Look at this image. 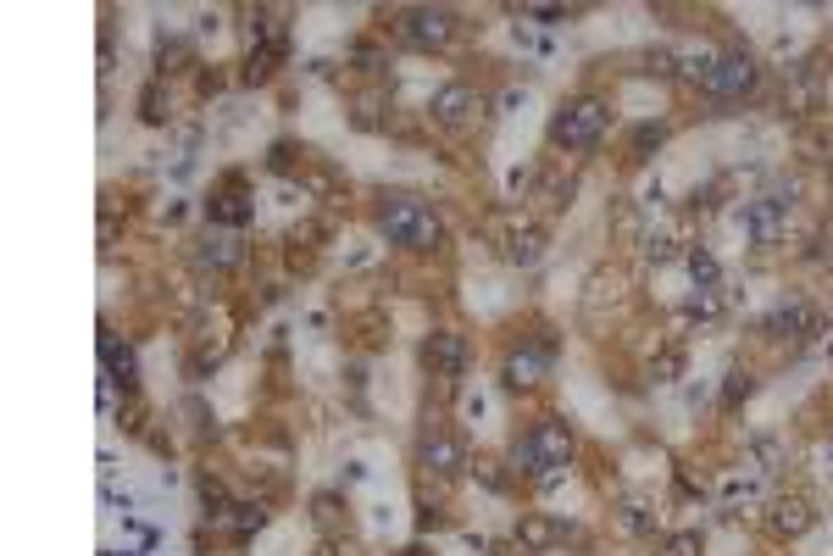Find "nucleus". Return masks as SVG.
Returning a JSON list of instances; mask_svg holds the SVG:
<instances>
[{"label": "nucleus", "mask_w": 833, "mask_h": 556, "mask_svg": "<svg viewBox=\"0 0 833 556\" xmlns=\"http://www.w3.org/2000/svg\"><path fill=\"white\" fill-rule=\"evenodd\" d=\"M378 235L389 245H406V251H433L439 240H445V223H439V212L422 195L395 190V195H383V206H378Z\"/></svg>", "instance_id": "obj_1"}, {"label": "nucleus", "mask_w": 833, "mask_h": 556, "mask_svg": "<svg viewBox=\"0 0 833 556\" xmlns=\"http://www.w3.org/2000/svg\"><path fill=\"white\" fill-rule=\"evenodd\" d=\"M606 128H611V106H606L601 96H572V101H561L556 117H551V146L583 156V151H595L601 139H606Z\"/></svg>", "instance_id": "obj_2"}, {"label": "nucleus", "mask_w": 833, "mask_h": 556, "mask_svg": "<svg viewBox=\"0 0 833 556\" xmlns=\"http://www.w3.org/2000/svg\"><path fill=\"white\" fill-rule=\"evenodd\" d=\"M395 34L412 45V51H445V45L456 39V12L445 7H412L395 17Z\"/></svg>", "instance_id": "obj_3"}, {"label": "nucleus", "mask_w": 833, "mask_h": 556, "mask_svg": "<svg viewBox=\"0 0 833 556\" xmlns=\"http://www.w3.org/2000/svg\"><path fill=\"white\" fill-rule=\"evenodd\" d=\"M756 84H761V67H756L750 51H722V56H717V73H711V84H706V96H711V101H745Z\"/></svg>", "instance_id": "obj_4"}, {"label": "nucleus", "mask_w": 833, "mask_h": 556, "mask_svg": "<svg viewBox=\"0 0 833 556\" xmlns=\"http://www.w3.org/2000/svg\"><path fill=\"white\" fill-rule=\"evenodd\" d=\"M417 468L433 473V479H456V473L467 468V451L456 445L451 429H439V424H433V429L417 440Z\"/></svg>", "instance_id": "obj_5"}, {"label": "nucleus", "mask_w": 833, "mask_h": 556, "mask_svg": "<svg viewBox=\"0 0 833 556\" xmlns=\"http://www.w3.org/2000/svg\"><path fill=\"white\" fill-rule=\"evenodd\" d=\"M745 235H750V245H778L783 235H790V201L783 195H756L750 206H745Z\"/></svg>", "instance_id": "obj_6"}, {"label": "nucleus", "mask_w": 833, "mask_h": 556, "mask_svg": "<svg viewBox=\"0 0 833 556\" xmlns=\"http://www.w3.org/2000/svg\"><path fill=\"white\" fill-rule=\"evenodd\" d=\"M422 362L433 367V379H462V374H467V334L433 329V334L422 340Z\"/></svg>", "instance_id": "obj_7"}, {"label": "nucleus", "mask_w": 833, "mask_h": 556, "mask_svg": "<svg viewBox=\"0 0 833 556\" xmlns=\"http://www.w3.org/2000/svg\"><path fill=\"white\" fill-rule=\"evenodd\" d=\"M428 117H433V123H445V128H462V123L483 117V101L472 96L467 84H439L433 96H428Z\"/></svg>", "instance_id": "obj_8"}, {"label": "nucleus", "mask_w": 833, "mask_h": 556, "mask_svg": "<svg viewBox=\"0 0 833 556\" xmlns=\"http://www.w3.org/2000/svg\"><path fill=\"white\" fill-rule=\"evenodd\" d=\"M501 374H506L512 390H533L539 379L551 374V340H528V345H517V351L506 356Z\"/></svg>", "instance_id": "obj_9"}, {"label": "nucleus", "mask_w": 833, "mask_h": 556, "mask_svg": "<svg viewBox=\"0 0 833 556\" xmlns=\"http://www.w3.org/2000/svg\"><path fill=\"white\" fill-rule=\"evenodd\" d=\"M811 529H817V501H811L806 490H790V495L772 501V534L800 540V534H811Z\"/></svg>", "instance_id": "obj_10"}, {"label": "nucleus", "mask_w": 833, "mask_h": 556, "mask_svg": "<svg viewBox=\"0 0 833 556\" xmlns=\"http://www.w3.org/2000/svg\"><path fill=\"white\" fill-rule=\"evenodd\" d=\"M528 556H545V551H556L561 540H567V529L556 523V518H545V513H522L517 518V534H512Z\"/></svg>", "instance_id": "obj_11"}, {"label": "nucleus", "mask_w": 833, "mask_h": 556, "mask_svg": "<svg viewBox=\"0 0 833 556\" xmlns=\"http://www.w3.org/2000/svg\"><path fill=\"white\" fill-rule=\"evenodd\" d=\"M822 329V317L806 306V301H783V306H772V317H767V334H778V340H806V334H817Z\"/></svg>", "instance_id": "obj_12"}, {"label": "nucleus", "mask_w": 833, "mask_h": 556, "mask_svg": "<svg viewBox=\"0 0 833 556\" xmlns=\"http://www.w3.org/2000/svg\"><path fill=\"white\" fill-rule=\"evenodd\" d=\"M611 529H617L622 540H640V534H651V529H656V506H651L645 495H628V501H617V506H611Z\"/></svg>", "instance_id": "obj_13"}, {"label": "nucleus", "mask_w": 833, "mask_h": 556, "mask_svg": "<svg viewBox=\"0 0 833 556\" xmlns=\"http://www.w3.org/2000/svg\"><path fill=\"white\" fill-rule=\"evenodd\" d=\"M101 367H106V384H123V390L139 384V356H134V345H117L112 334H101Z\"/></svg>", "instance_id": "obj_14"}, {"label": "nucleus", "mask_w": 833, "mask_h": 556, "mask_svg": "<svg viewBox=\"0 0 833 556\" xmlns=\"http://www.w3.org/2000/svg\"><path fill=\"white\" fill-rule=\"evenodd\" d=\"M312 523H317L323 540H339V534L351 529V506L339 501L333 490H323V495H312Z\"/></svg>", "instance_id": "obj_15"}, {"label": "nucleus", "mask_w": 833, "mask_h": 556, "mask_svg": "<svg viewBox=\"0 0 833 556\" xmlns=\"http://www.w3.org/2000/svg\"><path fill=\"white\" fill-rule=\"evenodd\" d=\"M506 262L512 267H539V262H545V228H533V223L512 228V235H506Z\"/></svg>", "instance_id": "obj_16"}, {"label": "nucleus", "mask_w": 833, "mask_h": 556, "mask_svg": "<svg viewBox=\"0 0 833 556\" xmlns=\"http://www.w3.org/2000/svg\"><path fill=\"white\" fill-rule=\"evenodd\" d=\"M251 212H256V206L244 201L239 190H217V195L206 201V217L223 223V228H244V223H251Z\"/></svg>", "instance_id": "obj_17"}, {"label": "nucleus", "mask_w": 833, "mask_h": 556, "mask_svg": "<svg viewBox=\"0 0 833 556\" xmlns=\"http://www.w3.org/2000/svg\"><path fill=\"white\" fill-rule=\"evenodd\" d=\"M683 262H690V278H695V290H722V267H717V256H711L706 245H695V251L683 256Z\"/></svg>", "instance_id": "obj_18"}, {"label": "nucleus", "mask_w": 833, "mask_h": 556, "mask_svg": "<svg viewBox=\"0 0 833 556\" xmlns=\"http://www.w3.org/2000/svg\"><path fill=\"white\" fill-rule=\"evenodd\" d=\"M201 506H206V518H212V523H223V529H228L239 501H228V490H223L217 479H201Z\"/></svg>", "instance_id": "obj_19"}, {"label": "nucleus", "mask_w": 833, "mask_h": 556, "mask_svg": "<svg viewBox=\"0 0 833 556\" xmlns=\"http://www.w3.org/2000/svg\"><path fill=\"white\" fill-rule=\"evenodd\" d=\"M228 529H234L239 540L262 534V529H267V506H262V501H239V506H234V523H228Z\"/></svg>", "instance_id": "obj_20"}, {"label": "nucleus", "mask_w": 833, "mask_h": 556, "mask_svg": "<svg viewBox=\"0 0 833 556\" xmlns=\"http://www.w3.org/2000/svg\"><path fill=\"white\" fill-rule=\"evenodd\" d=\"M139 117L151 123V128H162V123H167V89H162V78L139 89Z\"/></svg>", "instance_id": "obj_21"}, {"label": "nucleus", "mask_w": 833, "mask_h": 556, "mask_svg": "<svg viewBox=\"0 0 833 556\" xmlns=\"http://www.w3.org/2000/svg\"><path fill=\"white\" fill-rule=\"evenodd\" d=\"M750 390H756V379L745 374V367H733L728 384H722V412H740V406L750 401Z\"/></svg>", "instance_id": "obj_22"}, {"label": "nucleus", "mask_w": 833, "mask_h": 556, "mask_svg": "<svg viewBox=\"0 0 833 556\" xmlns=\"http://www.w3.org/2000/svg\"><path fill=\"white\" fill-rule=\"evenodd\" d=\"M201 262H206V267H234V262H239V240H234V235H212L206 251H201Z\"/></svg>", "instance_id": "obj_23"}, {"label": "nucleus", "mask_w": 833, "mask_h": 556, "mask_svg": "<svg viewBox=\"0 0 833 556\" xmlns=\"http://www.w3.org/2000/svg\"><path fill=\"white\" fill-rule=\"evenodd\" d=\"M278 51H251V56H244V84H267L273 73H278Z\"/></svg>", "instance_id": "obj_24"}, {"label": "nucleus", "mask_w": 833, "mask_h": 556, "mask_svg": "<svg viewBox=\"0 0 833 556\" xmlns=\"http://www.w3.org/2000/svg\"><path fill=\"white\" fill-rule=\"evenodd\" d=\"M645 73H651V78H678V51H667V45L645 51Z\"/></svg>", "instance_id": "obj_25"}, {"label": "nucleus", "mask_w": 833, "mask_h": 556, "mask_svg": "<svg viewBox=\"0 0 833 556\" xmlns=\"http://www.w3.org/2000/svg\"><path fill=\"white\" fill-rule=\"evenodd\" d=\"M661 146H667V123H645L640 134H633V156H651Z\"/></svg>", "instance_id": "obj_26"}, {"label": "nucleus", "mask_w": 833, "mask_h": 556, "mask_svg": "<svg viewBox=\"0 0 833 556\" xmlns=\"http://www.w3.org/2000/svg\"><path fill=\"white\" fill-rule=\"evenodd\" d=\"M378 112H383V101H378V96H362V101H356V112H351V123H356V128H367V134H378V128H383V117H378Z\"/></svg>", "instance_id": "obj_27"}, {"label": "nucleus", "mask_w": 833, "mask_h": 556, "mask_svg": "<svg viewBox=\"0 0 833 556\" xmlns=\"http://www.w3.org/2000/svg\"><path fill=\"white\" fill-rule=\"evenodd\" d=\"M706 545H701V534L695 529H683V534H672V540H661V551L656 556H701Z\"/></svg>", "instance_id": "obj_28"}, {"label": "nucleus", "mask_w": 833, "mask_h": 556, "mask_svg": "<svg viewBox=\"0 0 833 556\" xmlns=\"http://www.w3.org/2000/svg\"><path fill=\"white\" fill-rule=\"evenodd\" d=\"M750 451H756V462H761V473H778V468H783V445H778V440H767V434H761Z\"/></svg>", "instance_id": "obj_29"}, {"label": "nucleus", "mask_w": 833, "mask_h": 556, "mask_svg": "<svg viewBox=\"0 0 833 556\" xmlns=\"http://www.w3.org/2000/svg\"><path fill=\"white\" fill-rule=\"evenodd\" d=\"M651 374H656V384H672V379L683 374V356H678V351H661V356H656V367H651Z\"/></svg>", "instance_id": "obj_30"}, {"label": "nucleus", "mask_w": 833, "mask_h": 556, "mask_svg": "<svg viewBox=\"0 0 833 556\" xmlns=\"http://www.w3.org/2000/svg\"><path fill=\"white\" fill-rule=\"evenodd\" d=\"M295 156H301L295 146H273V156H267V167H273V173H289V167H295Z\"/></svg>", "instance_id": "obj_31"}, {"label": "nucleus", "mask_w": 833, "mask_h": 556, "mask_svg": "<svg viewBox=\"0 0 833 556\" xmlns=\"http://www.w3.org/2000/svg\"><path fill=\"white\" fill-rule=\"evenodd\" d=\"M517 17H533V23H567V12H561V7H522Z\"/></svg>", "instance_id": "obj_32"}, {"label": "nucleus", "mask_w": 833, "mask_h": 556, "mask_svg": "<svg viewBox=\"0 0 833 556\" xmlns=\"http://www.w3.org/2000/svg\"><path fill=\"white\" fill-rule=\"evenodd\" d=\"M645 256H651V262H667V256H672V240H667V235H645Z\"/></svg>", "instance_id": "obj_33"}, {"label": "nucleus", "mask_w": 833, "mask_h": 556, "mask_svg": "<svg viewBox=\"0 0 833 556\" xmlns=\"http://www.w3.org/2000/svg\"><path fill=\"white\" fill-rule=\"evenodd\" d=\"M472 479H483V490H506V479L495 473V462H478V468H472Z\"/></svg>", "instance_id": "obj_34"}, {"label": "nucleus", "mask_w": 833, "mask_h": 556, "mask_svg": "<svg viewBox=\"0 0 833 556\" xmlns=\"http://www.w3.org/2000/svg\"><path fill=\"white\" fill-rule=\"evenodd\" d=\"M811 151H817V162H822V167L833 173V134H822V139H817V146H811Z\"/></svg>", "instance_id": "obj_35"}, {"label": "nucleus", "mask_w": 833, "mask_h": 556, "mask_svg": "<svg viewBox=\"0 0 833 556\" xmlns=\"http://www.w3.org/2000/svg\"><path fill=\"white\" fill-rule=\"evenodd\" d=\"M312 556H345V545H339V540H323V545H317Z\"/></svg>", "instance_id": "obj_36"}, {"label": "nucleus", "mask_w": 833, "mask_h": 556, "mask_svg": "<svg viewBox=\"0 0 833 556\" xmlns=\"http://www.w3.org/2000/svg\"><path fill=\"white\" fill-rule=\"evenodd\" d=\"M489 556H528V551H522V545H495Z\"/></svg>", "instance_id": "obj_37"}, {"label": "nucleus", "mask_w": 833, "mask_h": 556, "mask_svg": "<svg viewBox=\"0 0 833 556\" xmlns=\"http://www.w3.org/2000/svg\"><path fill=\"white\" fill-rule=\"evenodd\" d=\"M406 556H428V545H412V551H406Z\"/></svg>", "instance_id": "obj_38"}, {"label": "nucleus", "mask_w": 833, "mask_h": 556, "mask_svg": "<svg viewBox=\"0 0 833 556\" xmlns=\"http://www.w3.org/2000/svg\"><path fill=\"white\" fill-rule=\"evenodd\" d=\"M106 556H117V551H106ZM123 556H128V551H123Z\"/></svg>", "instance_id": "obj_39"}]
</instances>
